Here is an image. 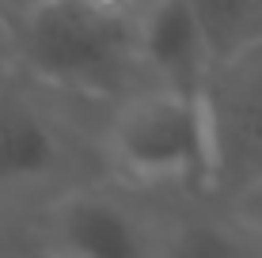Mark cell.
<instances>
[{"label":"cell","instance_id":"cell-1","mask_svg":"<svg viewBox=\"0 0 262 258\" xmlns=\"http://www.w3.org/2000/svg\"><path fill=\"white\" fill-rule=\"evenodd\" d=\"M19 73L80 103L114 106L148 84L137 12L99 0H42L12 23Z\"/></svg>","mask_w":262,"mask_h":258},{"label":"cell","instance_id":"cell-2","mask_svg":"<svg viewBox=\"0 0 262 258\" xmlns=\"http://www.w3.org/2000/svg\"><path fill=\"white\" fill-rule=\"evenodd\" d=\"M103 163L129 190L213 198V129L205 95L144 84L111 106L99 133Z\"/></svg>","mask_w":262,"mask_h":258},{"label":"cell","instance_id":"cell-3","mask_svg":"<svg viewBox=\"0 0 262 258\" xmlns=\"http://www.w3.org/2000/svg\"><path fill=\"white\" fill-rule=\"evenodd\" d=\"M65 91L15 68L0 80V205L57 198L61 190L88 182L76 175L80 133L61 110ZM72 99V95H69Z\"/></svg>","mask_w":262,"mask_h":258},{"label":"cell","instance_id":"cell-4","mask_svg":"<svg viewBox=\"0 0 262 258\" xmlns=\"http://www.w3.org/2000/svg\"><path fill=\"white\" fill-rule=\"evenodd\" d=\"M171 217H152L122 190L76 182L38 205L34 236L50 254L80 258H137L167 254Z\"/></svg>","mask_w":262,"mask_h":258},{"label":"cell","instance_id":"cell-5","mask_svg":"<svg viewBox=\"0 0 262 258\" xmlns=\"http://www.w3.org/2000/svg\"><path fill=\"white\" fill-rule=\"evenodd\" d=\"M202 95L213 129V198L236 205L262 186V38L216 61Z\"/></svg>","mask_w":262,"mask_h":258},{"label":"cell","instance_id":"cell-6","mask_svg":"<svg viewBox=\"0 0 262 258\" xmlns=\"http://www.w3.org/2000/svg\"><path fill=\"white\" fill-rule=\"evenodd\" d=\"M141 65L148 84L205 91L213 76V46L190 0H152L137 12Z\"/></svg>","mask_w":262,"mask_h":258},{"label":"cell","instance_id":"cell-7","mask_svg":"<svg viewBox=\"0 0 262 258\" xmlns=\"http://www.w3.org/2000/svg\"><path fill=\"white\" fill-rule=\"evenodd\" d=\"M190 4L209 34L216 61L262 38V0H190Z\"/></svg>","mask_w":262,"mask_h":258},{"label":"cell","instance_id":"cell-8","mask_svg":"<svg viewBox=\"0 0 262 258\" xmlns=\"http://www.w3.org/2000/svg\"><path fill=\"white\" fill-rule=\"evenodd\" d=\"M228 209L243 220V228H247V232L255 236V243L262 247V186H255L251 194H243L236 205H228Z\"/></svg>","mask_w":262,"mask_h":258},{"label":"cell","instance_id":"cell-9","mask_svg":"<svg viewBox=\"0 0 262 258\" xmlns=\"http://www.w3.org/2000/svg\"><path fill=\"white\" fill-rule=\"evenodd\" d=\"M19 68V57H15V31L12 23L0 15V80H8Z\"/></svg>","mask_w":262,"mask_h":258},{"label":"cell","instance_id":"cell-10","mask_svg":"<svg viewBox=\"0 0 262 258\" xmlns=\"http://www.w3.org/2000/svg\"><path fill=\"white\" fill-rule=\"evenodd\" d=\"M42 0H0V15H4L8 23H15V19H23L31 8H38Z\"/></svg>","mask_w":262,"mask_h":258},{"label":"cell","instance_id":"cell-11","mask_svg":"<svg viewBox=\"0 0 262 258\" xmlns=\"http://www.w3.org/2000/svg\"><path fill=\"white\" fill-rule=\"evenodd\" d=\"M133 4H137V8H144V4H152V0H133Z\"/></svg>","mask_w":262,"mask_h":258}]
</instances>
